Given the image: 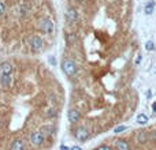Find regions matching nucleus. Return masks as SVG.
Instances as JSON below:
<instances>
[{
	"label": "nucleus",
	"instance_id": "obj_1",
	"mask_svg": "<svg viewBox=\"0 0 156 150\" xmlns=\"http://www.w3.org/2000/svg\"><path fill=\"white\" fill-rule=\"evenodd\" d=\"M62 70L67 77H74L77 74V64L68 58H65L62 60Z\"/></svg>",
	"mask_w": 156,
	"mask_h": 150
},
{
	"label": "nucleus",
	"instance_id": "obj_2",
	"mask_svg": "<svg viewBox=\"0 0 156 150\" xmlns=\"http://www.w3.org/2000/svg\"><path fill=\"white\" fill-rule=\"evenodd\" d=\"M39 29L45 34H52L53 33V22L49 18H42L39 21Z\"/></svg>",
	"mask_w": 156,
	"mask_h": 150
},
{
	"label": "nucleus",
	"instance_id": "obj_3",
	"mask_svg": "<svg viewBox=\"0 0 156 150\" xmlns=\"http://www.w3.org/2000/svg\"><path fill=\"white\" fill-rule=\"evenodd\" d=\"M44 139H45V137H44V134H42L41 131H33V132H30V135H29L30 143L36 147L41 146V145L44 143Z\"/></svg>",
	"mask_w": 156,
	"mask_h": 150
},
{
	"label": "nucleus",
	"instance_id": "obj_4",
	"mask_svg": "<svg viewBox=\"0 0 156 150\" xmlns=\"http://www.w3.org/2000/svg\"><path fill=\"white\" fill-rule=\"evenodd\" d=\"M29 45H30V48H32V51L40 52L44 48V40L40 35H32L29 40Z\"/></svg>",
	"mask_w": 156,
	"mask_h": 150
},
{
	"label": "nucleus",
	"instance_id": "obj_5",
	"mask_svg": "<svg viewBox=\"0 0 156 150\" xmlns=\"http://www.w3.org/2000/svg\"><path fill=\"white\" fill-rule=\"evenodd\" d=\"M13 85V75L11 74H1L0 75V87L4 90L10 89Z\"/></svg>",
	"mask_w": 156,
	"mask_h": 150
},
{
	"label": "nucleus",
	"instance_id": "obj_6",
	"mask_svg": "<svg viewBox=\"0 0 156 150\" xmlns=\"http://www.w3.org/2000/svg\"><path fill=\"white\" fill-rule=\"evenodd\" d=\"M74 135H75V138H77V140L84 142V140H86L89 138V131L85 127H78L77 130H75Z\"/></svg>",
	"mask_w": 156,
	"mask_h": 150
},
{
	"label": "nucleus",
	"instance_id": "obj_7",
	"mask_svg": "<svg viewBox=\"0 0 156 150\" xmlns=\"http://www.w3.org/2000/svg\"><path fill=\"white\" fill-rule=\"evenodd\" d=\"M66 21L68 23H75L78 21V11L75 8H73V7L67 8V11H66Z\"/></svg>",
	"mask_w": 156,
	"mask_h": 150
},
{
	"label": "nucleus",
	"instance_id": "obj_8",
	"mask_svg": "<svg viewBox=\"0 0 156 150\" xmlns=\"http://www.w3.org/2000/svg\"><path fill=\"white\" fill-rule=\"evenodd\" d=\"M18 15L21 16V18H25V16L30 15V11H32V8H30L29 4H26V3H22L18 6Z\"/></svg>",
	"mask_w": 156,
	"mask_h": 150
},
{
	"label": "nucleus",
	"instance_id": "obj_9",
	"mask_svg": "<svg viewBox=\"0 0 156 150\" xmlns=\"http://www.w3.org/2000/svg\"><path fill=\"white\" fill-rule=\"evenodd\" d=\"M14 71V66L10 61H1L0 63V75L1 74H13Z\"/></svg>",
	"mask_w": 156,
	"mask_h": 150
},
{
	"label": "nucleus",
	"instance_id": "obj_10",
	"mask_svg": "<svg viewBox=\"0 0 156 150\" xmlns=\"http://www.w3.org/2000/svg\"><path fill=\"white\" fill-rule=\"evenodd\" d=\"M10 150H26L23 140L21 138H15L10 145Z\"/></svg>",
	"mask_w": 156,
	"mask_h": 150
},
{
	"label": "nucleus",
	"instance_id": "obj_11",
	"mask_svg": "<svg viewBox=\"0 0 156 150\" xmlns=\"http://www.w3.org/2000/svg\"><path fill=\"white\" fill-rule=\"evenodd\" d=\"M67 117H68V121H70V123H77V121L79 120V117H81V113H79L77 109H70L67 113Z\"/></svg>",
	"mask_w": 156,
	"mask_h": 150
},
{
	"label": "nucleus",
	"instance_id": "obj_12",
	"mask_svg": "<svg viewBox=\"0 0 156 150\" xmlns=\"http://www.w3.org/2000/svg\"><path fill=\"white\" fill-rule=\"evenodd\" d=\"M40 131L44 134V137H52V135L55 134V127L52 124H44Z\"/></svg>",
	"mask_w": 156,
	"mask_h": 150
},
{
	"label": "nucleus",
	"instance_id": "obj_13",
	"mask_svg": "<svg viewBox=\"0 0 156 150\" xmlns=\"http://www.w3.org/2000/svg\"><path fill=\"white\" fill-rule=\"evenodd\" d=\"M137 140H138V143L140 145H144L146 143V140H149V132L148 131H140L138 134H137Z\"/></svg>",
	"mask_w": 156,
	"mask_h": 150
},
{
	"label": "nucleus",
	"instance_id": "obj_14",
	"mask_svg": "<svg viewBox=\"0 0 156 150\" xmlns=\"http://www.w3.org/2000/svg\"><path fill=\"white\" fill-rule=\"evenodd\" d=\"M114 143H115V147H117V150H130L129 143H127L125 139H117Z\"/></svg>",
	"mask_w": 156,
	"mask_h": 150
},
{
	"label": "nucleus",
	"instance_id": "obj_15",
	"mask_svg": "<svg viewBox=\"0 0 156 150\" xmlns=\"http://www.w3.org/2000/svg\"><path fill=\"white\" fill-rule=\"evenodd\" d=\"M155 6H156V1H153V0H151V1H148V3L145 4V14L146 15H151V14L153 13Z\"/></svg>",
	"mask_w": 156,
	"mask_h": 150
},
{
	"label": "nucleus",
	"instance_id": "obj_16",
	"mask_svg": "<svg viewBox=\"0 0 156 150\" xmlns=\"http://www.w3.org/2000/svg\"><path fill=\"white\" fill-rule=\"evenodd\" d=\"M66 41L68 42V44H75V42L78 41V37L75 33H67L66 34Z\"/></svg>",
	"mask_w": 156,
	"mask_h": 150
},
{
	"label": "nucleus",
	"instance_id": "obj_17",
	"mask_svg": "<svg viewBox=\"0 0 156 150\" xmlns=\"http://www.w3.org/2000/svg\"><path fill=\"white\" fill-rule=\"evenodd\" d=\"M148 120H149V119H148V116H146L145 113H140V115L137 116V123H138V124H141V126L146 124V123H148Z\"/></svg>",
	"mask_w": 156,
	"mask_h": 150
},
{
	"label": "nucleus",
	"instance_id": "obj_18",
	"mask_svg": "<svg viewBox=\"0 0 156 150\" xmlns=\"http://www.w3.org/2000/svg\"><path fill=\"white\" fill-rule=\"evenodd\" d=\"M45 117H48V119H52V117H55L56 115H58V111H56V108H48L45 111Z\"/></svg>",
	"mask_w": 156,
	"mask_h": 150
},
{
	"label": "nucleus",
	"instance_id": "obj_19",
	"mask_svg": "<svg viewBox=\"0 0 156 150\" xmlns=\"http://www.w3.org/2000/svg\"><path fill=\"white\" fill-rule=\"evenodd\" d=\"M145 49L146 51H153V49H155V44H153V41H146Z\"/></svg>",
	"mask_w": 156,
	"mask_h": 150
},
{
	"label": "nucleus",
	"instance_id": "obj_20",
	"mask_svg": "<svg viewBox=\"0 0 156 150\" xmlns=\"http://www.w3.org/2000/svg\"><path fill=\"white\" fill-rule=\"evenodd\" d=\"M126 126H119V127L114 128V134H120V132H123L125 130H126Z\"/></svg>",
	"mask_w": 156,
	"mask_h": 150
},
{
	"label": "nucleus",
	"instance_id": "obj_21",
	"mask_svg": "<svg viewBox=\"0 0 156 150\" xmlns=\"http://www.w3.org/2000/svg\"><path fill=\"white\" fill-rule=\"evenodd\" d=\"M149 140L152 142V143H156V130H153L149 132Z\"/></svg>",
	"mask_w": 156,
	"mask_h": 150
},
{
	"label": "nucleus",
	"instance_id": "obj_22",
	"mask_svg": "<svg viewBox=\"0 0 156 150\" xmlns=\"http://www.w3.org/2000/svg\"><path fill=\"white\" fill-rule=\"evenodd\" d=\"M4 13H6V3L0 0V16H3Z\"/></svg>",
	"mask_w": 156,
	"mask_h": 150
},
{
	"label": "nucleus",
	"instance_id": "obj_23",
	"mask_svg": "<svg viewBox=\"0 0 156 150\" xmlns=\"http://www.w3.org/2000/svg\"><path fill=\"white\" fill-rule=\"evenodd\" d=\"M96 150H112L110 146H105V145H103V146H99Z\"/></svg>",
	"mask_w": 156,
	"mask_h": 150
},
{
	"label": "nucleus",
	"instance_id": "obj_24",
	"mask_svg": "<svg viewBox=\"0 0 156 150\" xmlns=\"http://www.w3.org/2000/svg\"><path fill=\"white\" fill-rule=\"evenodd\" d=\"M49 61H51V64H53V66H55V64H56L55 58H49Z\"/></svg>",
	"mask_w": 156,
	"mask_h": 150
},
{
	"label": "nucleus",
	"instance_id": "obj_25",
	"mask_svg": "<svg viewBox=\"0 0 156 150\" xmlns=\"http://www.w3.org/2000/svg\"><path fill=\"white\" fill-rule=\"evenodd\" d=\"M152 111L155 112V113H156V101H155V102H153V104H152Z\"/></svg>",
	"mask_w": 156,
	"mask_h": 150
},
{
	"label": "nucleus",
	"instance_id": "obj_26",
	"mask_svg": "<svg viewBox=\"0 0 156 150\" xmlns=\"http://www.w3.org/2000/svg\"><path fill=\"white\" fill-rule=\"evenodd\" d=\"M70 150H82V149H81V147H79V146H73Z\"/></svg>",
	"mask_w": 156,
	"mask_h": 150
},
{
	"label": "nucleus",
	"instance_id": "obj_27",
	"mask_svg": "<svg viewBox=\"0 0 156 150\" xmlns=\"http://www.w3.org/2000/svg\"><path fill=\"white\" fill-rule=\"evenodd\" d=\"M60 150H70V149H68L67 146H65V145H62V146H60Z\"/></svg>",
	"mask_w": 156,
	"mask_h": 150
},
{
	"label": "nucleus",
	"instance_id": "obj_28",
	"mask_svg": "<svg viewBox=\"0 0 156 150\" xmlns=\"http://www.w3.org/2000/svg\"><path fill=\"white\" fill-rule=\"evenodd\" d=\"M3 127V120H1V119H0V128Z\"/></svg>",
	"mask_w": 156,
	"mask_h": 150
},
{
	"label": "nucleus",
	"instance_id": "obj_29",
	"mask_svg": "<svg viewBox=\"0 0 156 150\" xmlns=\"http://www.w3.org/2000/svg\"><path fill=\"white\" fill-rule=\"evenodd\" d=\"M25 1H36V0H25Z\"/></svg>",
	"mask_w": 156,
	"mask_h": 150
},
{
	"label": "nucleus",
	"instance_id": "obj_30",
	"mask_svg": "<svg viewBox=\"0 0 156 150\" xmlns=\"http://www.w3.org/2000/svg\"><path fill=\"white\" fill-rule=\"evenodd\" d=\"M77 1H79V3H81V1H85V0H77Z\"/></svg>",
	"mask_w": 156,
	"mask_h": 150
}]
</instances>
